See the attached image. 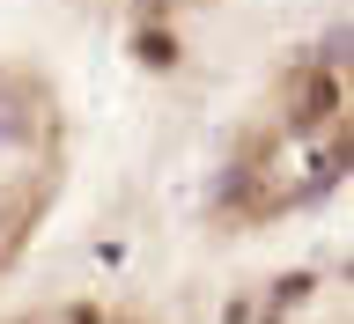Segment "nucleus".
<instances>
[{"label": "nucleus", "instance_id": "1", "mask_svg": "<svg viewBox=\"0 0 354 324\" xmlns=\"http://www.w3.org/2000/svg\"><path fill=\"white\" fill-rule=\"evenodd\" d=\"M332 111H339V82H332L325 66H317V74H303V82H295L288 126H317V118H332Z\"/></svg>", "mask_w": 354, "mask_h": 324}, {"label": "nucleus", "instance_id": "2", "mask_svg": "<svg viewBox=\"0 0 354 324\" xmlns=\"http://www.w3.org/2000/svg\"><path fill=\"white\" fill-rule=\"evenodd\" d=\"M140 59H148V66H170V59H177L170 30H148V37H140Z\"/></svg>", "mask_w": 354, "mask_h": 324}]
</instances>
